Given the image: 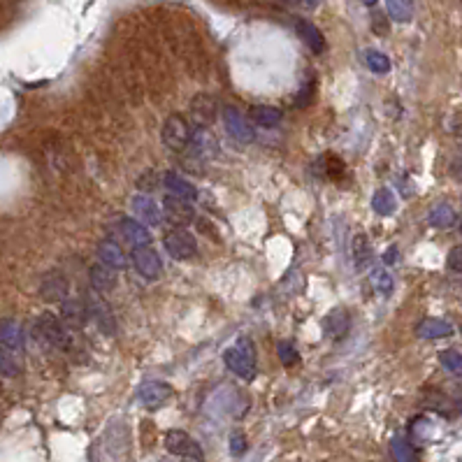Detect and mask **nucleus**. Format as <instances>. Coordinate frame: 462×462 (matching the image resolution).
<instances>
[{"instance_id":"19","label":"nucleus","mask_w":462,"mask_h":462,"mask_svg":"<svg viewBox=\"0 0 462 462\" xmlns=\"http://www.w3.org/2000/svg\"><path fill=\"white\" fill-rule=\"evenodd\" d=\"M295 31H298L300 40H302L304 44H307V47H309L313 54H323V51L328 49V42H326V38H323V33H321L311 21L298 19V21H295Z\"/></svg>"},{"instance_id":"7","label":"nucleus","mask_w":462,"mask_h":462,"mask_svg":"<svg viewBox=\"0 0 462 462\" xmlns=\"http://www.w3.org/2000/svg\"><path fill=\"white\" fill-rule=\"evenodd\" d=\"M70 293V281L61 270H49L40 281V298L49 304L66 302Z\"/></svg>"},{"instance_id":"4","label":"nucleus","mask_w":462,"mask_h":462,"mask_svg":"<svg viewBox=\"0 0 462 462\" xmlns=\"http://www.w3.org/2000/svg\"><path fill=\"white\" fill-rule=\"evenodd\" d=\"M163 246L165 251H168L174 261H189L198 253V239L196 235H191L189 230L184 228H174V230H168L163 237Z\"/></svg>"},{"instance_id":"24","label":"nucleus","mask_w":462,"mask_h":462,"mask_svg":"<svg viewBox=\"0 0 462 462\" xmlns=\"http://www.w3.org/2000/svg\"><path fill=\"white\" fill-rule=\"evenodd\" d=\"M248 121L263 128H276L281 124V109L272 105H253L248 109Z\"/></svg>"},{"instance_id":"36","label":"nucleus","mask_w":462,"mask_h":462,"mask_svg":"<svg viewBox=\"0 0 462 462\" xmlns=\"http://www.w3.org/2000/svg\"><path fill=\"white\" fill-rule=\"evenodd\" d=\"M313 94H316V79H309L307 84L302 86L298 98H295V103H298V107H309L313 103Z\"/></svg>"},{"instance_id":"31","label":"nucleus","mask_w":462,"mask_h":462,"mask_svg":"<svg viewBox=\"0 0 462 462\" xmlns=\"http://www.w3.org/2000/svg\"><path fill=\"white\" fill-rule=\"evenodd\" d=\"M372 286L378 295L383 298H391L393 291H395V281H393V274L386 272V270H374L372 272Z\"/></svg>"},{"instance_id":"38","label":"nucleus","mask_w":462,"mask_h":462,"mask_svg":"<svg viewBox=\"0 0 462 462\" xmlns=\"http://www.w3.org/2000/svg\"><path fill=\"white\" fill-rule=\"evenodd\" d=\"M244 451H246V437L242 432H233L230 434V453L233 456H242Z\"/></svg>"},{"instance_id":"29","label":"nucleus","mask_w":462,"mask_h":462,"mask_svg":"<svg viewBox=\"0 0 462 462\" xmlns=\"http://www.w3.org/2000/svg\"><path fill=\"white\" fill-rule=\"evenodd\" d=\"M321 174L326 179H332V181H337L341 174H344V161L339 159V156H332V154H326V156H321Z\"/></svg>"},{"instance_id":"10","label":"nucleus","mask_w":462,"mask_h":462,"mask_svg":"<svg viewBox=\"0 0 462 462\" xmlns=\"http://www.w3.org/2000/svg\"><path fill=\"white\" fill-rule=\"evenodd\" d=\"M133 265H135V270L149 281H156L163 272V261H161V256L154 251L151 244L133 248Z\"/></svg>"},{"instance_id":"26","label":"nucleus","mask_w":462,"mask_h":462,"mask_svg":"<svg viewBox=\"0 0 462 462\" xmlns=\"http://www.w3.org/2000/svg\"><path fill=\"white\" fill-rule=\"evenodd\" d=\"M428 224H430L432 228H439V230L451 228L453 224H456V209H453L451 205H446V202H439V205H434V207L430 209Z\"/></svg>"},{"instance_id":"6","label":"nucleus","mask_w":462,"mask_h":462,"mask_svg":"<svg viewBox=\"0 0 462 462\" xmlns=\"http://www.w3.org/2000/svg\"><path fill=\"white\" fill-rule=\"evenodd\" d=\"M86 309L91 313V318L98 323V328L105 332V335H116V318L112 309H109V304L103 300V295H100L96 288H91L89 295H86Z\"/></svg>"},{"instance_id":"9","label":"nucleus","mask_w":462,"mask_h":462,"mask_svg":"<svg viewBox=\"0 0 462 462\" xmlns=\"http://www.w3.org/2000/svg\"><path fill=\"white\" fill-rule=\"evenodd\" d=\"M165 448H168L172 456H181V458H189V460H198V462L202 460L200 443L184 430H170L168 434H165Z\"/></svg>"},{"instance_id":"3","label":"nucleus","mask_w":462,"mask_h":462,"mask_svg":"<svg viewBox=\"0 0 462 462\" xmlns=\"http://www.w3.org/2000/svg\"><path fill=\"white\" fill-rule=\"evenodd\" d=\"M161 140L172 151H186L191 144V128L181 114H170L161 128Z\"/></svg>"},{"instance_id":"37","label":"nucleus","mask_w":462,"mask_h":462,"mask_svg":"<svg viewBox=\"0 0 462 462\" xmlns=\"http://www.w3.org/2000/svg\"><path fill=\"white\" fill-rule=\"evenodd\" d=\"M446 267L451 272L462 274V246H453L451 248V253L446 258Z\"/></svg>"},{"instance_id":"27","label":"nucleus","mask_w":462,"mask_h":462,"mask_svg":"<svg viewBox=\"0 0 462 462\" xmlns=\"http://www.w3.org/2000/svg\"><path fill=\"white\" fill-rule=\"evenodd\" d=\"M372 209L376 211L378 216H393L395 209H397L395 193H393L391 189H378V191H374V196H372Z\"/></svg>"},{"instance_id":"28","label":"nucleus","mask_w":462,"mask_h":462,"mask_svg":"<svg viewBox=\"0 0 462 462\" xmlns=\"http://www.w3.org/2000/svg\"><path fill=\"white\" fill-rule=\"evenodd\" d=\"M386 14L397 24L413 19V0H386Z\"/></svg>"},{"instance_id":"42","label":"nucleus","mask_w":462,"mask_h":462,"mask_svg":"<svg viewBox=\"0 0 462 462\" xmlns=\"http://www.w3.org/2000/svg\"><path fill=\"white\" fill-rule=\"evenodd\" d=\"M453 174H456V179L462 181V163H456L453 165Z\"/></svg>"},{"instance_id":"33","label":"nucleus","mask_w":462,"mask_h":462,"mask_svg":"<svg viewBox=\"0 0 462 462\" xmlns=\"http://www.w3.org/2000/svg\"><path fill=\"white\" fill-rule=\"evenodd\" d=\"M21 372L19 363H16V358L12 356V351L7 346H0V376H7L12 378Z\"/></svg>"},{"instance_id":"39","label":"nucleus","mask_w":462,"mask_h":462,"mask_svg":"<svg viewBox=\"0 0 462 462\" xmlns=\"http://www.w3.org/2000/svg\"><path fill=\"white\" fill-rule=\"evenodd\" d=\"M156 186H159V174H156L154 170L144 172L142 177L137 179V189H142V191H154Z\"/></svg>"},{"instance_id":"15","label":"nucleus","mask_w":462,"mask_h":462,"mask_svg":"<svg viewBox=\"0 0 462 462\" xmlns=\"http://www.w3.org/2000/svg\"><path fill=\"white\" fill-rule=\"evenodd\" d=\"M351 330V313L344 307H335L323 318V332L330 339H344Z\"/></svg>"},{"instance_id":"46","label":"nucleus","mask_w":462,"mask_h":462,"mask_svg":"<svg viewBox=\"0 0 462 462\" xmlns=\"http://www.w3.org/2000/svg\"><path fill=\"white\" fill-rule=\"evenodd\" d=\"M460 233H462V224H460Z\"/></svg>"},{"instance_id":"43","label":"nucleus","mask_w":462,"mask_h":462,"mask_svg":"<svg viewBox=\"0 0 462 462\" xmlns=\"http://www.w3.org/2000/svg\"><path fill=\"white\" fill-rule=\"evenodd\" d=\"M304 3H307L309 7H318V5H321V0H304Z\"/></svg>"},{"instance_id":"21","label":"nucleus","mask_w":462,"mask_h":462,"mask_svg":"<svg viewBox=\"0 0 462 462\" xmlns=\"http://www.w3.org/2000/svg\"><path fill=\"white\" fill-rule=\"evenodd\" d=\"M89 279H91V288H96L98 293H109L116 288V270L107 265H91L89 270Z\"/></svg>"},{"instance_id":"17","label":"nucleus","mask_w":462,"mask_h":462,"mask_svg":"<svg viewBox=\"0 0 462 462\" xmlns=\"http://www.w3.org/2000/svg\"><path fill=\"white\" fill-rule=\"evenodd\" d=\"M96 253L100 258V263L112 267V270H126L128 267V258L124 253V248L119 246L114 239H103V242L98 244Z\"/></svg>"},{"instance_id":"35","label":"nucleus","mask_w":462,"mask_h":462,"mask_svg":"<svg viewBox=\"0 0 462 462\" xmlns=\"http://www.w3.org/2000/svg\"><path fill=\"white\" fill-rule=\"evenodd\" d=\"M391 451H393L395 462H413V451H411V446L402 437H395L393 439Z\"/></svg>"},{"instance_id":"13","label":"nucleus","mask_w":462,"mask_h":462,"mask_svg":"<svg viewBox=\"0 0 462 462\" xmlns=\"http://www.w3.org/2000/svg\"><path fill=\"white\" fill-rule=\"evenodd\" d=\"M116 230H119V235H121L133 248L135 246H144V244L151 242L149 230H146V226L142 224V221H133V219L121 216V219H119V224H116Z\"/></svg>"},{"instance_id":"47","label":"nucleus","mask_w":462,"mask_h":462,"mask_svg":"<svg viewBox=\"0 0 462 462\" xmlns=\"http://www.w3.org/2000/svg\"><path fill=\"white\" fill-rule=\"evenodd\" d=\"M460 3H462V0H460Z\"/></svg>"},{"instance_id":"40","label":"nucleus","mask_w":462,"mask_h":462,"mask_svg":"<svg viewBox=\"0 0 462 462\" xmlns=\"http://www.w3.org/2000/svg\"><path fill=\"white\" fill-rule=\"evenodd\" d=\"M372 31L376 35H386L388 33V19L383 16V12L374 10V14H372Z\"/></svg>"},{"instance_id":"2","label":"nucleus","mask_w":462,"mask_h":462,"mask_svg":"<svg viewBox=\"0 0 462 462\" xmlns=\"http://www.w3.org/2000/svg\"><path fill=\"white\" fill-rule=\"evenodd\" d=\"M224 363L230 372L237 374L239 378H244V381H253L258 369H256V351H253L251 339L242 337L237 346L224 351Z\"/></svg>"},{"instance_id":"23","label":"nucleus","mask_w":462,"mask_h":462,"mask_svg":"<svg viewBox=\"0 0 462 462\" xmlns=\"http://www.w3.org/2000/svg\"><path fill=\"white\" fill-rule=\"evenodd\" d=\"M416 335L421 339H443L453 335V326L441 318H423L416 326Z\"/></svg>"},{"instance_id":"8","label":"nucleus","mask_w":462,"mask_h":462,"mask_svg":"<svg viewBox=\"0 0 462 462\" xmlns=\"http://www.w3.org/2000/svg\"><path fill=\"white\" fill-rule=\"evenodd\" d=\"M163 216L174 228H189L196 221V209H193L191 200H184L177 196H168L163 200Z\"/></svg>"},{"instance_id":"16","label":"nucleus","mask_w":462,"mask_h":462,"mask_svg":"<svg viewBox=\"0 0 462 462\" xmlns=\"http://www.w3.org/2000/svg\"><path fill=\"white\" fill-rule=\"evenodd\" d=\"M86 318H89V309L81 300L61 302V321L66 323L70 330H84Z\"/></svg>"},{"instance_id":"41","label":"nucleus","mask_w":462,"mask_h":462,"mask_svg":"<svg viewBox=\"0 0 462 462\" xmlns=\"http://www.w3.org/2000/svg\"><path fill=\"white\" fill-rule=\"evenodd\" d=\"M383 263L386 265H395L397 263V246H388V251L383 253Z\"/></svg>"},{"instance_id":"45","label":"nucleus","mask_w":462,"mask_h":462,"mask_svg":"<svg viewBox=\"0 0 462 462\" xmlns=\"http://www.w3.org/2000/svg\"><path fill=\"white\" fill-rule=\"evenodd\" d=\"M186 462H198V460H189V458H186Z\"/></svg>"},{"instance_id":"34","label":"nucleus","mask_w":462,"mask_h":462,"mask_svg":"<svg viewBox=\"0 0 462 462\" xmlns=\"http://www.w3.org/2000/svg\"><path fill=\"white\" fill-rule=\"evenodd\" d=\"M276 356L286 367H295L300 363V351L293 346V341H279L276 344Z\"/></svg>"},{"instance_id":"14","label":"nucleus","mask_w":462,"mask_h":462,"mask_svg":"<svg viewBox=\"0 0 462 462\" xmlns=\"http://www.w3.org/2000/svg\"><path fill=\"white\" fill-rule=\"evenodd\" d=\"M191 149L196 151L202 161H209V159H214V156L219 154V142H216V137L211 135L207 128H202V126H196L191 131Z\"/></svg>"},{"instance_id":"44","label":"nucleus","mask_w":462,"mask_h":462,"mask_svg":"<svg viewBox=\"0 0 462 462\" xmlns=\"http://www.w3.org/2000/svg\"><path fill=\"white\" fill-rule=\"evenodd\" d=\"M363 3H365V5H369V7H374V5L378 3V0H363Z\"/></svg>"},{"instance_id":"1","label":"nucleus","mask_w":462,"mask_h":462,"mask_svg":"<svg viewBox=\"0 0 462 462\" xmlns=\"http://www.w3.org/2000/svg\"><path fill=\"white\" fill-rule=\"evenodd\" d=\"M35 337H38L44 346H51V348H59V351L72 348L70 328L59 316H54V313H49V311H44L42 316L35 321Z\"/></svg>"},{"instance_id":"5","label":"nucleus","mask_w":462,"mask_h":462,"mask_svg":"<svg viewBox=\"0 0 462 462\" xmlns=\"http://www.w3.org/2000/svg\"><path fill=\"white\" fill-rule=\"evenodd\" d=\"M221 119H224V126H226V133L233 137L235 142L239 144H251L256 140V131L253 126L248 124V119L239 112L237 107L233 105H224L221 109Z\"/></svg>"},{"instance_id":"25","label":"nucleus","mask_w":462,"mask_h":462,"mask_svg":"<svg viewBox=\"0 0 462 462\" xmlns=\"http://www.w3.org/2000/svg\"><path fill=\"white\" fill-rule=\"evenodd\" d=\"M351 256H353L356 270H365V267L372 263V246H369V239L365 233L353 235V242H351Z\"/></svg>"},{"instance_id":"22","label":"nucleus","mask_w":462,"mask_h":462,"mask_svg":"<svg viewBox=\"0 0 462 462\" xmlns=\"http://www.w3.org/2000/svg\"><path fill=\"white\" fill-rule=\"evenodd\" d=\"M0 344L7 346L10 351H21L24 348V328L14 318H3V321H0Z\"/></svg>"},{"instance_id":"20","label":"nucleus","mask_w":462,"mask_h":462,"mask_svg":"<svg viewBox=\"0 0 462 462\" xmlns=\"http://www.w3.org/2000/svg\"><path fill=\"white\" fill-rule=\"evenodd\" d=\"M163 186L177 198L191 200V202L198 200V189L193 186L186 177H181V174H177V172H165L163 174Z\"/></svg>"},{"instance_id":"32","label":"nucleus","mask_w":462,"mask_h":462,"mask_svg":"<svg viewBox=\"0 0 462 462\" xmlns=\"http://www.w3.org/2000/svg\"><path fill=\"white\" fill-rule=\"evenodd\" d=\"M365 63H367V68L374 72V75H386V72L391 70V59H388L386 54L374 51V49H369L365 54Z\"/></svg>"},{"instance_id":"18","label":"nucleus","mask_w":462,"mask_h":462,"mask_svg":"<svg viewBox=\"0 0 462 462\" xmlns=\"http://www.w3.org/2000/svg\"><path fill=\"white\" fill-rule=\"evenodd\" d=\"M131 207L135 211V216L140 219L144 226H151L154 228V226L161 224L163 214H161V207L154 202V198H149V196H135L131 200Z\"/></svg>"},{"instance_id":"11","label":"nucleus","mask_w":462,"mask_h":462,"mask_svg":"<svg viewBox=\"0 0 462 462\" xmlns=\"http://www.w3.org/2000/svg\"><path fill=\"white\" fill-rule=\"evenodd\" d=\"M216 114H219V105H216L214 96H209V94L193 96V100H191V121L193 124L209 128L216 121Z\"/></svg>"},{"instance_id":"30","label":"nucleus","mask_w":462,"mask_h":462,"mask_svg":"<svg viewBox=\"0 0 462 462\" xmlns=\"http://www.w3.org/2000/svg\"><path fill=\"white\" fill-rule=\"evenodd\" d=\"M439 363L448 374L462 378V353L456 348H443L439 353Z\"/></svg>"},{"instance_id":"12","label":"nucleus","mask_w":462,"mask_h":462,"mask_svg":"<svg viewBox=\"0 0 462 462\" xmlns=\"http://www.w3.org/2000/svg\"><path fill=\"white\" fill-rule=\"evenodd\" d=\"M137 397H140V402L146 406V409H161L172 397V388L170 383L165 381H146L140 386V391H137Z\"/></svg>"}]
</instances>
